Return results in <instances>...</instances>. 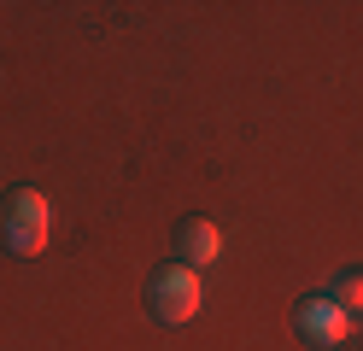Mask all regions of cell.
Segmentation results:
<instances>
[{
	"instance_id": "obj_3",
	"label": "cell",
	"mask_w": 363,
	"mask_h": 351,
	"mask_svg": "<svg viewBox=\"0 0 363 351\" xmlns=\"http://www.w3.org/2000/svg\"><path fill=\"white\" fill-rule=\"evenodd\" d=\"M293 328H299L305 345H346L352 340V311H340L328 293H311V299H299V311H293Z\"/></svg>"
},
{
	"instance_id": "obj_1",
	"label": "cell",
	"mask_w": 363,
	"mask_h": 351,
	"mask_svg": "<svg viewBox=\"0 0 363 351\" xmlns=\"http://www.w3.org/2000/svg\"><path fill=\"white\" fill-rule=\"evenodd\" d=\"M199 304H206V281H199V269H188L182 257H170V264H158L152 281H147V311L164 322V328H188L199 316Z\"/></svg>"
},
{
	"instance_id": "obj_2",
	"label": "cell",
	"mask_w": 363,
	"mask_h": 351,
	"mask_svg": "<svg viewBox=\"0 0 363 351\" xmlns=\"http://www.w3.org/2000/svg\"><path fill=\"white\" fill-rule=\"evenodd\" d=\"M0 234L18 257H41L48 252V234H53V205L41 187H12L6 205H0Z\"/></svg>"
},
{
	"instance_id": "obj_5",
	"label": "cell",
	"mask_w": 363,
	"mask_h": 351,
	"mask_svg": "<svg viewBox=\"0 0 363 351\" xmlns=\"http://www.w3.org/2000/svg\"><path fill=\"white\" fill-rule=\"evenodd\" d=\"M323 293L340 304V311H352V316H357V311H363V269H346V275H334Z\"/></svg>"
},
{
	"instance_id": "obj_4",
	"label": "cell",
	"mask_w": 363,
	"mask_h": 351,
	"mask_svg": "<svg viewBox=\"0 0 363 351\" xmlns=\"http://www.w3.org/2000/svg\"><path fill=\"white\" fill-rule=\"evenodd\" d=\"M217 252H223V228H217L211 217H182V223H176V257H182L188 269L217 264Z\"/></svg>"
}]
</instances>
